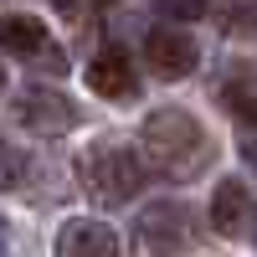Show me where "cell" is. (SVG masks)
<instances>
[{
    "mask_svg": "<svg viewBox=\"0 0 257 257\" xmlns=\"http://www.w3.org/2000/svg\"><path fill=\"white\" fill-rule=\"evenodd\" d=\"M206 160H211V139L196 123V113L155 108L144 118V134H139V165L144 170H155L165 180H190L206 170Z\"/></svg>",
    "mask_w": 257,
    "mask_h": 257,
    "instance_id": "obj_1",
    "label": "cell"
},
{
    "mask_svg": "<svg viewBox=\"0 0 257 257\" xmlns=\"http://www.w3.org/2000/svg\"><path fill=\"white\" fill-rule=\"evenodd\" d=\"M77 180H82V190H88L98 206H123L128 196H139V185H144L139 149L113 144V139L93 144L88 155L77 160Z\"/></svg>",
    "mask_w": 257,
    "mask_h": 257,
    "instance_id": "obj_2",
    "label": "cell"
},
{
    "mask_svg": "<svg viewBox=\"0 0 257 257\" xmlns=\"http://www.w3.org/2000/svg\"><path fill=\"white\" fill-rule=\"evenodd\" d=\"M134 237L149 257H175L190 247V237H196V226H190V211L180 201H155V206H144L139 211V221H134Z\"/></svg>",
    "mask_w": 257,
    "mask_h": 257,
    "instance_id": "obj_3",
    "label": "cell"
},
{
    "mask_svg": "<svg viewBox=\"0 0 257 257\" xmlns=\"http://www.w3.org/2000/svg\"><path fill=\"white\" fill-rule=\"evenodd\" d=\"M16 123L26 134H36V139H57L67 128H77V103L67 93L47 88V82H36V88L16 93Z\"/></svg>",
    "mask_w": 257,
    "mask_h": 257,
    "instance_id": "obj_4",
    "label": "cell"
},
{
    "mask_svg": "<svg viewBox=\"0 0 257 257\" xmlns=\"http://www.w3.org/2000/svg\"><path fill=\"white\" fill-rule=\"evenodd\" d=\"M144 57H149V67H155L160 77H190L196 72V41H190V31H180V26H155L149 31V41H144Z\"/></svg>",
    "mask_w": 257,
    "mask_h": 257,
    "instance_id": "obj_5",
    "label": "cell"
},
{
    "mask_svg": "<svg viewBox=\"0 0 257 257\" xmlns=\"http://www.w3.org/2000/svg\"><path fill=\"white\" fill-rule=\"evenodd\" d=\"M57 257H118V231L108 221L72 216L57 231Z\"/></svg>",
    "mask_w": 257,
    "mask_h": 257,
    "instance_id": "obj_6",
    "label": "cell"
},
{
    "mask_svg": "<svg viewBox=\"0 0 257 257\" xmlns=\"http://www.w3.org/2000/svg\"><path fill=\"white\" fill-rule=\"evenodd\" d=\"M88 88L98 98H134L139 82H134V62H128L123 47H103L93 62H88Z\"/></svg>",
    "mask_w": 257,
    "mask_h": 257,
    "instance_id": "obj_7",
    "label": "cell"
},
{
    "mask_svg": "<svg viewBox=\"0 0 257 257\" xmlns=\"http://www.w3.org/2000/svg\"><path fill=\"white\" fill-rule=\"evenodd\" d=\"M252 226V190L242 180H221L216 196H211V231L221 237H242Z\"/></svg>",
    "mask_w": 257,
    "mask_h": 257,
    "instance_id": "obj_8",
    "label": "cell"
},
{
    "mask_svg": "<svg viewBox=\"0 0 257 257\" xmlns=\"http://www.w3.org/2000/svg\"><path fill=\"white\" fill-rule=\"evenodd\" d=\"M0 52L11 57H41L47 47V26L36 16H0Z\"/></svg>",
    "mask_w": 257,
    "mask_h": 257,
    "instance_id": "obj_9",
    "label": "cell"
},
{
    "mask_svg": "<svg viewBox=\"0 0 257 257\" xmlns=\"http://www.w3.org/2000/svg\"><path fill=\"white\" fill-rule=\"evenodd\" d=\"M221 108L237 123H257V77L252 72H237L221 82Z\"/></svg>",
    "mask_w": 257,
    "mask_h": 257,
    "instance_id": "obj_10",
    "label": "cell"
},
{
    "mask_svg": "<svg viewBox=\"0 0 257 257\" xmlns=\"http://www.w3.org/2000/svg\"><path fill=\"white\" fill-rule=\"evenodd\" d=\"M160 11H165L170 21H201V16L211 11V0H160Z\"/></svg>",
    "mask_w": 257,
    "mask_h": 257,
    "instance_id": "obj_11",
    "label": "cell"
},
{
    "mask_svg": "<svg viewBox=\"0 0 257 257\" xmlns=\"http://www.w3.org/2000/svg\"><path fill=\"white\" fill-rule=\"evenodd\" d=\"M21 170H26V165H21V155H16L6 139H0V190L16 185V180H21Z\"/></svg>",
    "mask_w": 257,
    "mask_h": 257,
    "instance_id": "obj_12",
    "label": "cell"
},
{
    "mask_svg": "<svg viewBox=\"0 0 257 257\" xmlns=\"http://www.w3.org/2000/svg\"><path fill=\"white\" fill-rule=\"evenodd\" d=\"M242 165L252 170V180H257V134H247V139H242Z\"/></svg>",
    "mask_w": 257,
    "mask_h": 257,
    "instance_id": "obj_13",
    "label": "cell"
},
{
    "mask_svg": "<svg viewBox=\"0 0 257 257\" xmlns=\"http://www.w3.org/2000/svg\"><path fill=\"white\" fill-rule=\"evenodd\" d=\"M0 257H16V242H11V221L0 216Z\"/></svg>",
    "mask_w": 257,
    "mask_h": 257,
    "instance_id": "obj_14",
    "label": "cell"
},
{
    "mask_svg": "<svg viewBox=\"0 0 257 257\" xmlns=\"http://www.w3.org/2000/svg\"><path fill=\"white\" fill-rule=\"evenodd\" d=\"M52 6H57V11H72V0H52Z\"/></svg>",
    "mask_w": 257,
    "mask_h": 257,
    "instance_id": "obj_15",
    "label": "cell"
},
{
    "mask_svg": "<svg viewBox=\"0 0 257 257\" xmlns=\"http://www.w3.org/2000/svg\"><path fill=\"white\" fill-rule=\"evenodd\" d=\"M0 93H6V67H0Z\"/></svg>",
    "mask_w": 257,
    "mask_h": 257,
    "instance_id": "obj_16",
    "label": "cell"
}]
</instances>
